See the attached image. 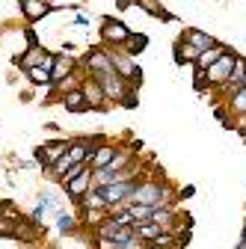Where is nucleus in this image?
I'll list each match as a JSON object with an SVG mask.
<instances>
[{"label": "nucleus", "mask_w": 246, "mask_h": 249, "mask_svg": "<svg viewBox=\"0 0 246 249\" xmlns=\"http://www.w3.org/2000/svg\"><path fill=\"white\" fill-rule=\"evenodd\" d=\"M234 62H237V53L228 48V51H226V53H223V56L213 62L208 71H205V74H208V83H211V86H223V83L228 80L231 69H234Z\"/></svg>", "instance_id": "obj_2"}, {"label": "nucleus", "mask_w": 246, "mask_h": 249, "mask_svg": "<svg viewBox=\"0 0 246 249\" xmlns=\"http://www.w3.org/2000/svg\"><path fill=\"white\" fill-rule=\"evenodd\" d=\"M193 86H196V92H205V89L211 86V83H208V74H205L202 69H196V66H193Z\"/></svg>", "instance_id": "obj_25"}, {"label": "nucleus", "mask_w": 246, "mask_h": 249, "mask_svg": "<svg viewBox=\"0 0 246 249\" xmlns=\"http://www.w3.org/2000/svg\"><path fill=\"white\" fill-rule=\"evenodd\" d=\"M18 3H21V9L27 12L30 21H39V18H45V12H51V6H45L42 0H18Z\"/></svg>", "instance_id": "obj_18"}, {"label": "nucleus", "mask_w": 246, "mask_h": 249, "mask_svg": "<svg viewBox=\"0 0 246 249\" xmlns=\"http://www.w3.org/2000/svg\"><path fill=\"white\" fill-rule=\"evenodd\" d=\"M190 234H193V231H190V226H184V229H181V234H178V246L187 243V240H190Z\"/></svg>", "instance_id": "obj_26"}, {"label": "nucleus", "mask_w": 246, "mask_h": 249, "mask_svg": "<svg viewBox=\"0 0 246 249\" xmlns=\"http://www.w3.org/2000/svg\"><path fill=\"white\" fill-rule=\"evenodd\" d=\"M119 154V148H113V145H98L95 151H92V158H89V166L92 169H104L113 158Z\"/></svg>", "instance_id": "obj_15"}, {"label": "nucleus", "mask_w": 246, "mask_h": 249, "mask_svg": "<svg viewBox=\"0 0 246 249\" xmlns=\"http://www.w3.org/2000/svg\"><path fill=\"white\" fill-rule=\"evenodd\" d=\"M145 45H148V39H145V36H134V33H131V36H128V42H125V48H128V56H137V53H140Z\"/></svg>", "instance_id": "obj_22"}, {"label": "nucleus", "mask_w": 246, "mask_h": 249, "mask_svg": "<svg viewBox=\"0 0 246 249\" xmlns=\"http://www.w3.org/2000/svg\"><path fill=\"white\" fill-rule=\"evenodd\" d=\"M172 51H175V62H178V66H187V62H193V59L199 56V53H196L187 42H181V39L172 45Z\"/></svg>", "instance_id": "obj_19"}, {"label": "nucleus", "mask_w": 246, "mask_h": 249, "mask_svg": "<svg viewBox=\"0 0 246 249\" xmlns=\"http://www.w3.org/2000/svg\"><path fill=\"white\" fill-rule=\"evenodd\" d=\"M86 66L92 74H110L113 71V62H110V53L107 51H92L86 56Z\"/></svg>", "instance_id": "obj_13"}, {"label": "nucleus", "mask_w": 246, "mask_h": 249, "mask_svg": "<svg viewBox=\"0 0 246 249\" xmlns=\"http://www.w3.org/2000/svg\"><path fill=\"white\" fill-rule=\"evenodd\" d=\"M63 187H66V193L71 196V202L83 199V196L89 193V187H92V169L80 172L77 178H63Z\"/></svg>", "instance_id": "obj_7"}, {"label": "nucleus", "mask_w": 246, "mask_h": 249, "mask_svg": "<svg viewBox=\"0 0 246 249\" xmlns=\"http://www.w3.org/2000/svg\"><path fill=\"white\" fill-rule=\"evenodd\" d=\"M134 187H137V181H116V184L98 187V190H101V196H104L107 208H119L122 202H125V199L134 193Z\"/></svg>", "instance_id": "obj_4"}, {"label": "nucleus", "mask_w": 246, "mask_h": 249, "mask_svg": "<svg viewBox=\"0 0 246 249\" xmlns=\"http://www.w3.org/2000/svg\"><path fill=\"white\" fill-rule=\"evenodd\" d=\"M131 231H134L137 240H145V243H155V240L163 234V229H160L158 223H151V220H134V223H131Z\"/></svg>", "instance_id": "obj_10"}, {"label": "nucleus", "mask_w": 246, "mask_h": 249, "mask_svg": "<svg viewBox=\"0 0 246 249\" xmlns=\"http://www.w3.org/2000/svg\"><path fill=\"white\" fill-rule=\"evenodd\" d=\"M21 220H24V216L15 211V205L3 202V205H0V237H15V229H18Z\"/></svg>", "instance_id": "obj_6"}, {"label": "nucleus", "mask_w": 246, "mask_h": 249, "mask_svg": "<svg viewBox=\"0 0 246 249\" xmlns=\"http://www.w3.org/2000/svg\"><path fill=\"white\" fill-rule=\"evenodd\" d=\"M131 205H145V208H166V205H172V199H169V187L163 184V181H137V187H134V193L122 202L116 211H128Z\"/></svg>", "instance_id": "obj_1"}, {"label": "nucleus", "mask_w": 246, "mask_h": 249, "mask_svg": "<svg viewBox=\"0 0 246 249\" xmlns=\"http://www.w3.org/2000/svg\"><path fill=\"white\" fill-rule=\"evenodd\" d=\"M131 3H134V0H119V9H128Z\"/></svg>", "instance_id": "obj_28"}, {"label": "nucleus", "mask_w": 246, "mask_h": 249, "mask_svg": "<svg viewBox=\"0 0 246 249\" xmlns=\"http://www.w3.org/2000/svg\"><path fill=\"white\" fill-rule=\"evenodd\" d=\"M80 92H83L89 110H92V107H101V104L107 101V98H104V89H101V83H98L95 77H86V80L80 83Z\"/></svg>", "instance_id": "obj_11"}, {"label": "nucleus", "mask_w": 246, "mask_h": 249, "mask_svg": "<svg viewBox=\"0 0 246 249\" xmlns=\"http://www.w3.org/2000/svg\"><path fill=\"white\" fill-rule=\"evenodd\" d=\"M181 42H187L196 53H202V51H208V48H213L217 45V39L213 36H208V33H202V30H193V27H187L181 33Z\"/></svg>", "instance_id": "obj_9"}, {"label": "nucleus", "mask_w": 246, "mask_h": 249, "mask_svg": "<svg viewBox=\"0 0 246 249\" xmlns=\"http://www.w3.org/2000/svg\"><path fill=\"white\" fill-rule=\"evenodd\" d=\"M228 110H231V113H237V116H246V89L234 92V95L228 98Z\"/></svg>", "instance_id": "obj_20"}, {"label": "nucleus", "mask_w": 246, "mask_h": 249, "mask_svg": "<svg viewBox=\"0 0 246 249\" xmlns=\"http://www.w3.org/2000/svg\"><path fill=\"white\" fill-rule=\"evenodd\" d=\"M48 56H51V53H48L45 48H39V45H36V48H30L24 56H18V66H24V69H36V66H42Z\"/></svg>", "instance_id": "obj_17"}, {"label": "nucleus", "mask_w": 246, "mask_h": 249, "mask_svg": "<svg viewBox=\"0 0 246 249\" xmlns=\"http://www.w3.org/2000/svg\"><path fill=\"white\" fill-rule=\"evenodd\" d=\"M92 178L98 181V187H107V184H116L119 181V175L110 172V169H92Z\"/></svg>", "instance_id": "obj_23"}, {"label": "nucleus", "mask_w": 246, "mask_h": 249, "mask_svg": "<svg viewBox=\"0 0 246 249\" xmlns=\"http://www.w3.org/2000/svg\"><path fill=\"white\" fill-rule=\"evenodd\" d=\"M74 226H77V220H74V216L59 213V220H56V231H59V234H71V231H74Z\"/></svg>", "instance_id": "obj_24"}, {"label": "nucleus", "mask_w": 246, "mask_h": 249, "mask_svg": "<svg viewBox=\"0 0 246 249\" xmlns=\"http://www.w3.org/2000/svg\"><path fill=\"white\" fill-rule=\"evenodd\" d=\"M101 36H104V42L125 45L128 36H131V30L122 24V21H116V18H104V24H101Z\"/></svg>", "instance_id": "obj_8"}, {"label": "nucleus", "mask_w": 246, "mask_h": 249, "mask_svg": "<svg viewBox=\"0 0 246 249\" xmlns=\"http://www.w3.org/2000/svg\"><path fill=\"white\" fill-rule=\"evenodd\" d=\"M234 249H246V223H243V234H240V240H237Z\"/></svg>", "instance_id": "obj_27"}, {"label": "nucleus", "mask_w": 246, "mask_h": 249, "mask_svg": "<svg viewBox=\"0 0 246 249\" xmlns=\"http://www.w3.org/2000/svg\"><path fill=\"white\" fill-rule=\"evenodd\" d=\"M71 69H74V59H69V56H56V59H53V69H51V86L66 83V80L71 77Z\"/></svg>", "instance_id": "obj_12"}, {"label": "nucleus", "mask_w": 246, "mask_h": 249, "mask_svg": "<svg viewBox=\"0 0 246 249\" xmlns=\"http://www.w3.org/2000/svg\"><path fill=\"white\" fill-rule=\"evenodd\" d=\"M69 151V142L66 140H56V142H48V145H42V148H36V160L45 166V169H51L63 154Z\"/></svg>", "instance_id": "obj_5"}, {"label": "nucleus", "mask_w": 246, "mask_h": 249, "mask_svg": "<svg viewBox=\"0 0 246 249\" xmlns=\"http://www.w3.org/2000/svg\"><path fill=\"white\" fill-rule=\"evenodd\" d=\"M27 77L33 80L36 86H51V71H45L42 66H36V69H27Z\"/></svg>", "instance_id": "obj_21"}, {"label": "nucleus", "mask_w": 246, "mask_h": 249, "mask_svg": "<svg viewBox=\"0 0 246 249\" xmlns=\"http://www.w3.org/2000/svg\"><path fill=\"white\" fill-rule=\"evenodd\" d=\"M226 51H228V48H226L223 42H217L213 48L202 51V53H199V56L193 59V66H196V69H202V71H208V69H211V66H213V62H217V59H220V56H223Z\"/></svg>", "instance_id": "obj_14"}, {"label": "nucleus", "mask_w": 246, "mask_h": 249, "mask_svg": "<svg viewBox=\"0 0 246 249\" xmlns=\"http://www.w3.org/2000/svg\"><path fill=\"white\" fill-rule=\"evenodd\" d=\"M95 80L101 83L107 101H122V98H125V92L131 89V83H128L125 77H119L116 71H110V74H95Z\"/></svg>", "instance_id": "obj_3"}, {"label": "nucleus", "mask_w": 246, "mask_h": 249, "mask_svg": "<svg viewBox=\"0 0 246 249\" xmlns=\"http://www.w3.org/2000/svg\"><path fill=\"white\" fill-rule=\"evenodd\" d=\"M63 104H66L69 113H83V110H89V104H86V98H83L80 86H74L71 92H66V95H63Z\"/></svg>", "instance_id": "obj_16"}]
</instances>
